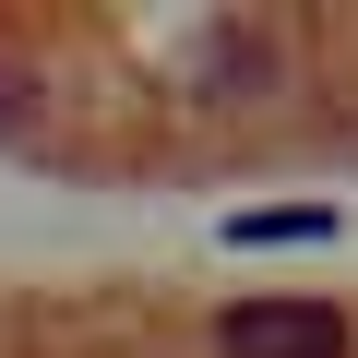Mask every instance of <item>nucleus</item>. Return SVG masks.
<instances>
[{
	"label": "nucleus",
	"instance_id": "1",
	"mask_svg": "<svg viewBox=\"0 0 358 358\" xmlns=\"http://www.w3.org/2000/svg\"><path fill=\"white\" fill-rule=\"evenodd\" d=\"M299 72V36L275 13H203L192 24V96L203 108H275Z\"/></svg>",
	"mask_w": 358,
	"mask_h": 358
},
{
	"label": "nucleus",
	"instance_id": "2",
	"mask_svg": "<svg viewBox=\"0 0 358 358\" xmlns=\"http://www.w3.org/2000/svg\"><path fill=\"white\" fill-rule=\"evenodd\" d=\"M215 358H358V322L334 299H227Z\"/></svg>",
	"mask_w": 358,
	"mask_h": 358
},
{
	"label": "nucleus",
	"instance_id": "3",
	"mask_svg": "<svg viewBox=\"0 0 358 358\" xmlns=\"http://www.w3.org/2000/svg\"><path fill=\"white\" fill-rule=\"evenodd\" d=\"M287 239H334V203H251V215H227V251H287Z\"/></svg>",
	"mask_w": 358,
	"mask_h": 358
},
{
	"label": "nucleus",
	"instance_id": "4",
	"mask_svg": "<svg viewBox=\"0 0 358 358\" xmlns=\"http://www.w3.org/2000/svg\"><path fill=\"white\" fill-rule=\"evenodd\" d=\"M36 108H48V72L0 60V143H13V131H36Z\"/></svg>",
	"mask_w": 358,
	"mask_h": 358
}]
</instances>
